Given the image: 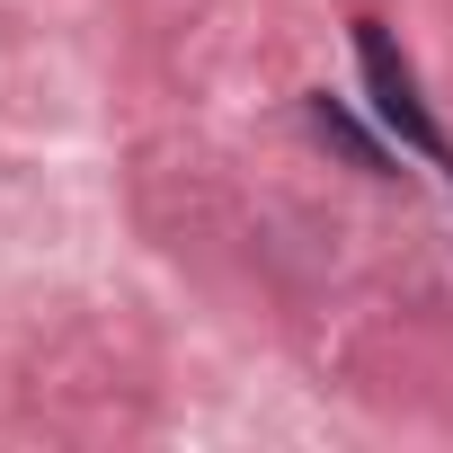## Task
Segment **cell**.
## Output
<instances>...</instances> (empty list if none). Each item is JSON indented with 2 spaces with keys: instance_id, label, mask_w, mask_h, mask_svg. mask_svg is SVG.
I'll use <instances>...</instances> for the list:
<instances>
[{
  "instance_id": "1",
  "label": "cell",
  "mask_w": 453,
  "mask_h": 453,
  "mask_svg": "<svg viewBox=\"0 0 453 453\" xmlns=\"http://www.w3.org/2000/svg\"><path fill=\"white\" fill-rule=\"evenodd\" d=\"M356 63H365V89H373V116H382V134H400L426 169H444V187H453V142H444V125H435V107H426V89H418V72L400 63V45L373 27V19H356Z\"/></svg>"
},
{
  "instance_id": "2",
  "label": "cell",
  "mask_w": 453,
  "mask_h": 453,
  "mask_svg": "<svg viewBox=\"0 0 453 453\" xmlns=\"http://www.w3.org/2000/svg\"><path fill=\"white\" fill-rule=\"evenodd\" d=\"M311 125H320V134H338V142H347V151H356L365 169H391V160H382V142H373V134H365V125L347 116V107H329V98H311Z\"/></svg>"
}]
</instances>
